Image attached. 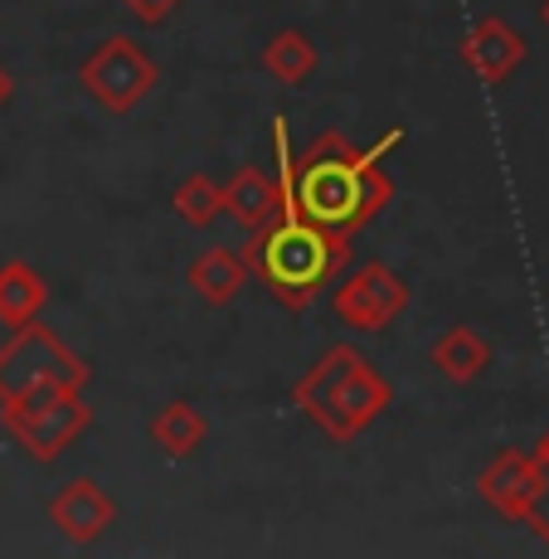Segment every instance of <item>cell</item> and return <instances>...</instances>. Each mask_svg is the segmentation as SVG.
Returning <instances> with one entry per match:
<instances>
[{"label": "cell", "mask_w": 549, "mask_h": 559, "mask_svg": "<svg viewBox=\"0 0 549 559\" xmlns=\"http://www.w3.org/2000/svg\"><path fill=\"white\" fill-rule=\"evenodd\" d=\"M273 156H277V214L267 224H258L253 239L243 243L249 273L267 287L283 311H307L317 302V293H326L336 283V273L350 263V234H336L326 224L307 219L293 200V136H287V117H273Z\"/></svg>", "instance_id": "cell-1"}, {"label": "cell", "mask_w": 549, "mask_h": 559, "mask_svg": "<svg viewBox=\"0 0 549 559\" xmlns=\"http://www.w3.org/2000/svg\"><path fill=\"white\" fill-rule=\"evenodd\" d=\"M404 127H390L374 146H350L341 132H321L307 152H293V200L307 219L336 234H360L394 200L384 156L404 146Z\"/></svg>", "instance_id": "cell-2"}, {"label": "cell", "mask_w": 549, "mask_h": 559, "mask_svg": "<svg viewBox=\"0 0 549 559\" xmlns=\"http://www.w3.org/2000/svg\"><path fill=\"white\" fill-rule=\"evenodd\" d=\"M293 404L331 443H355L365 428H374L384 418V408L394 404V384L374 370L370 356H360L355 346L336 341L317 360L307 365V374L293 384Z\"/></svg>", "instance_id": "cell-3"}, {"label": "cell", "mask_w": 549, "mask_h": 559, "mask_svg": "<svg viewBox=\"0 0 549 559\" xmlns=\"http://www.w3.org/2000/svg\"><path fill=\"white\" fill-rule=\"evenodd\" d=\"M0 424L35 462H59L93 428V404L83 400V390L49 384V390H35L25 400H5Z\"/></svg>", "instance_id": "cell-4"}, {"label": "cell", "mask_w": 549, "mask_h": 559, "mask_svg": "<svg viewBox=\"0 0 549 559\" xmlns=\"http://www.w3.org/2000/svg\"><path fill=\"white\" fill-rule=\"evenodd\" d=\"M93 365L73 356L45 321H25L0 341V404L25 400L49 384H69V390H88Z\"/></svg>", "instance_id": "cell-5"}, {"label": "cell", "mask_w": 549, "mask_h": 559, "mask_svg": "<svg viewBox=\"0 0 549 559\" xmlns=\"http://www.w3.org/2000/svg\"><path fill=\"white\" fill-rule=\"evenodd\" d=\"M156 79H160L156 59H151V49L142 45V39H132V35H107L103 45L79 63L83 93H88V98L98 103L103 112H112V117L136 112V107L151 98Z\"/></svg>", "instance_id": "cell-6"}, {"label": "cell", "mask_w": 549, "mask_h": 559, "mask_svg": "<svg viewBox=\"0 0 549 559\" xmlns=\"http://www.w3.org/2000/svg\"><path fill=\"white\" fill-rule=\"evenodd\" d=\"M477 491L497 515L525 525L549 545V515H545V497H549V472L540 467L535 453H521V448H501L497 457L481 467Z\"/></svg>", "instance_id": "cell-7"}, {"label": "cell", "mask_w": 549, "mask_h": 559, "mask_svg": "<svg viewBox=\"0 0 549 559\" xmlns=\"http://www.w3.org/2000/svg\"><path fill=\"white\" fill-rule=\"evenodd\" d=\"M408 302H414L408 283L390 263H380V258L360 263L350 277H341L336 293H331V311H336V321L350 331H390L408 311Z\"/></svg>", "instance_id": "cell-8"}, {"label": "cell", "mask_w": 549, "mask_h": 559, "mask_svg": "<svg viewBox=\"0 0 549 559\" xmlns=\"http://www.w3.org/2000/svg\"><path fill=\"white\" fill-rule=\"evenodd\" d=\"M525 59H530V45H525L521 29H515L511 20H501V15H481L477 25L462 35V63H467L487 88L511 83L515 73H521Z\"/></svg>", "instance_id": "cell-9"}, {"label": "cell", "mask_w": 549, "mask_h": 559, "mask_svg": "<svg viewBox=\"0 0 549 559\" xmlns=\"http://www.w3.org/2000/svg\"><path fill=\"white\" fill-rule=\"evenodd\" d=\"M49 525L69 545H93L117 525V501L103 491L98 477H73L53 491L49 501Z\"/></svg>", "instance_id": "cell-10"}, {"label": "cell", "mask_w": 549, "mask_h": 559, "mask_svg": "<svg viewBox=\"0 0 549 559\" xmlns=\"http://www.w3.org/2000/svg\"><path fill=\"white\" fill-rule=\"evenodd\" d=\"M249 258L243 249H224V243H214V249H204L195 263L186 267V287L200 297L204 307H229L234 297L243 293V283H249Z\"/></svg>", "instance_id": "cell-11"}, {"label": "cell", "mask_w": 549, "mask_h": 559, "mask_svg": "<svg viewBox=\"0 0 549 559\" xmlns=\"http://www.w3.org/2000/svg\"><path fill=\"white\" fill-rule=\"evenodd\" d=\"M428 360H433V370L443 374V380H452V384H472V380H481V374L491 370L497 350H491V341L481 336V331H472V326H447L443 336L433 341Z\"/></svg>", "instance_id": "cell-12"}, {"label": "cell", "mask_w": 549, "mask_h": 559, "mask_svg": "<svg viewBox=\"0 0 549 559\" xmlns=\"http://www.w3.org/2000/svg\"><path fill=\"white\" fill-rule=\"evenodd\" d=\"M45 302H49L45 273H39L35 263H25V258H10V263L0 267V326L15 331V326H25V321H39Z\"/></svg>", "instance_id": "cell-13"}, {"label": "cell", "mask_w": 549, "mask_h": 559, "mask_svg": "<svg viewBox=\"0 0 549 559\" xmlns=\"http://www.w3.org/2000/svg\"><path fill=\"white\" fill-rule=\"evenodd\" d=\"M277 200H283V190H277V180L267 176V170L258 166H243L234 170V180L224 186V214H229L234 224H243V229H258V224H267L277 214Z\"/></svg>", "instance_id": "cell-14"}, {"label": "cell", "mask_w": 549, "mask_h": 559, "mask_svg": "<svg viewBox=\"0 0 549 559\" xmlns=\"http://www.w3.org/2000/svg\"><path fill=\"white\" fill-rule=\"evenodd\" d=\"M146 438L166 457H195L200 448H204V438H210V424H204V414L190 400H170L146 424Z\"/></svg>", "instance_id": "cell-15"}, {"label": "cell", "mask_w": 549, "mask_h": 559, "mask_svg": "<svg viewBox=\"0 0 549 559\" xmlns=\"http://www.w3.org/2000/svg\"><path fill=\"white\" fill-rule=\"evenodd\" d=\"M317 63H321V53L301 29H277V35L263 45V73L277 83H287V88L307 83L311 73H317Z\"/></svg>", "instance_id": "cell-16"}, {"label": "cell", "mask_w": 549, "mask_h": 559, "mask_svg": "<svg viewBox=\"0 0 549 559\" xmlns=\"http://www.w3.org/2000/svg\"><path fill=\"white\" fill-rule=\"evenodd\" d=\"M170 210L180 214V224H190V229H210V224L224 219V186H214L210 176H186L176 186V195H170Z\"/></svg>", "instance_id": "cell-17"}, {"label": "cell", "mask_w": 549, "mask_h": 559, "mask_svg": "<svg viewBox=\"0 0 549 559\" xmlns=\"http://www.w3.org/2000/svg\"><path fill=\"white\" fill-rule=\"evenodd\" d=\"M180 5H186V0H122V10H127V15H132V20H142V25H151V29H156V25H166V20L176 15Z\"/></svg>", "instance_id": "cell-18"}, {"label": "cell", "mask_w": 549, "mask_h": 559, "mask_svg": "<svg viewBox=\"0 0 549 559\" xmlns=\"http://www.w3.org/2000/svg\"><path fill=\"white\" fill-rule=\"evenodd\" d=\"M15 98V79L5 73V63H0V112H5V103Z\"/></svg>", "instance_id": "cell-19"}, {"label": "cell", "mask_w": 549, "mask_h": 559, "mask_svg": "<svg viewBox=\"0 0 549 559\" xmlns=\"http://www.w3.org/2000/svg\"><path fill=\"white\" fill-rule=\"evenodd\" d=\"M535 457H540V467L549 472V433L540 438V443H535Z\"/></svg>", "instance_id": "cell-20"}, {"label": "cell", "mask_w": 549, "mask_h": 559, "mask_svg": "<svg viewBox=\"0 0 549 559\" xmlns=\"http://www.w3.org/2000/svg\"><path fill=\"white\" fill-rule=\"evenodd\" d=\"M540 20H545V29H549V0H540Z\"/></svg>", "instance_id": "cell-21"}]
</instances>
